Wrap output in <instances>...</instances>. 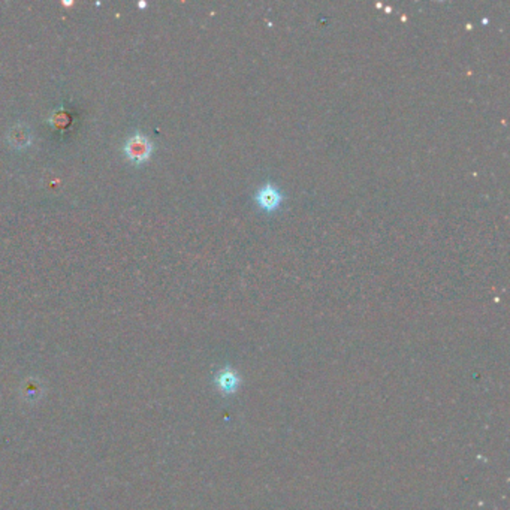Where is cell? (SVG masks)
I'll use <instances>...</instances> for the list:
<instances>
[{
    "instance_id": "cell-1",
    "label": "cell",
    "mask_w": 510,
    "mask_h": 510,
    "mask_svg": "<svg viewBox=\"0 0 510 510\" xmlns=\"http://www.w3.org/2000/svg\"><path fill=\"white\" fill-rule=\"evenodd\" d=\"M123 152L132 164L141 165L153 153V142L142 132H133L123 145Z\"/></svg>"
},
{
    "instance_id": "cell-2",
    "label": "cell",
    "mask_w": 510,
    "mask_h": 510,
    "mask_svg": "<svg viewBox=\"0 0 510 510\" xmlns=\"http://www.w3.org/2000/svg\"><path fill=\"white\" fill-rule=\"evenodd\" d=\"M254 199H256V204L259 205V208L268 212H273L277 208H280L281 200H283V195H281L280 189L276 184L265 183L256 192V195H254Z\"/></svg>"
},
{
    "instance_id": "cell-3",
    "label": "cell",
    "mask_w": 510,
    "mask_h": 510,
    "mask_svg": "<svg viewBox=\"0 0 510 510\" xmlns=\"http://www.w3.org/2000/svg\"><path fill=\"white\" fill-rule=\"evenodd\" d=\"M8 137H9L11 145L28 147L30 144V140H32V133L24 125H17V126H14V129L9 132Z\"/></svg>"
}]
</instances>
